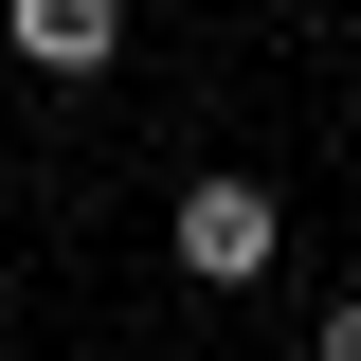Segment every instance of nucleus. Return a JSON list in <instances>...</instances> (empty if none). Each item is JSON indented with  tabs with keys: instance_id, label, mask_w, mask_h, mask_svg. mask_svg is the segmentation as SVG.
I'll use <instances>...</instances> for the list:
<instances>
[{
	"instance_id": "obj_1",
	"label": "nucleus",
	"mask_w": 361,
	"mask_h": 361,
	"mask_svg": "<svg viewBox=\"0 0 361 361\" xmlns=\"http://www.w3.org/2000/svg\"><path fill=\"white\" fill-rule=\"evenodd\" d=\"M289 253V217H271V180H180V271H199V289H253V271Z\"/></svg>"
},
{
	"instance_id": "obj_2",
	"label": "nucleus",
	"mask_w": 361,
	"mask_h": 361,
	"mask_svg": "<svg viewBox=\"0 0 361 361\" xmlns=\"http://www.w3.org/2000/svg\"><path fill=\"white\" fill-rule=\"evenodd\" d=\"M0 54H18V73H109V54H127V0H18V18H0Z\"/></svg>"
},
{
	"instance_id": "obj_3",
	"label": "nucleus",
	"mask_w": 361,
	"mask_h": 361,
	"mask_svg": "<svg viewBox=\"0 0 361 361\" xmlns=\"http://www.w3.org/2000/svg\"><path fill=\"white\" fill-rule=\"evenodd\" d=\"M325 361H361V289H343V307H325Z\"/></svg>"
},
{
	"instance_id": "obj_4",
	"label": "nucleus",
	"mask_w": 361,
	"mask_h": 361,
	"mask_svg": "<svg viewBox=\"0 0 361 361\" xmlns=\"http://www.w3.org/2000/svg\"><path fill=\"white\" fill-rule=\"evenodd\" d=\"M343 253H361V217H343Z\"/></svg>"
}]
</instances>
